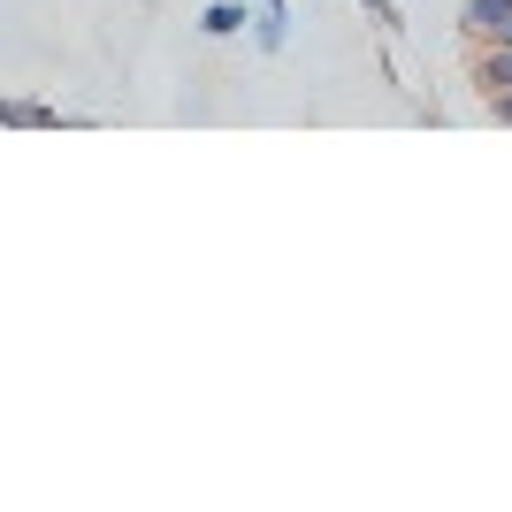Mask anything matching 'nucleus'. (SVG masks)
Returning <instances> with one entry per match:
<instances>
[{"mask_svg":"<svg viewBox=\"0 0 512 512\" xmlns=\"http://www.w3.org/2000/svg\"><path fill=\"white\" fill-rule=\"evenodd\" d=\"M459 31H467V46L512 39V0H459Z\"/></svg>","mask_w":512,"mask_h":512,"instance_id":"1","label":"nucleus"},{"mask_svg":"<svg viewBox=\"0 0 512 512\" xmlns=\"http://www.w3.org/2000/svg\"><path fill=\"white\" fill-rule=\"evenodd\" d=\"M474 92H482V100L512 92V39H497V46H474Z\"/></svg>","mask_w":512,"mask_h":512,"instance_id":"2","label":"nucleus"},{"mask_svg":"<svg viewBox=\"0 0 512 512\" xmlns=\"http://www.w3.org/2000/svg\"><path fill=\"white\" fill-rule=\"evenodd\" d=\"M62 123H77V115H62L46 100H0V130H62Z\"/></svg>","mask_w":512,"mask_h":512,"instance_id":"3","label":"nucleus"},{"mask_svg":"<svg viewBox=\"0 0 512 512\" xmlns=\"http://www.w3.org/2000/svg\"><path fill=\"white\" fill-rule=\"evenodd\" d=\"M283 39H291V0H260L253 46H260V54H283Z\"/></svg>","mask_w":512,"mask_h":512,"instance_id":"4","label":"nucleus"},{"mask_svg":"<svg viewBox=\"0 0 512 512\" xmlns=\"http://www.w3.org/2000/svg\"><path fill=\"white\" fill-rule=\"evenodd\" d=\"M245 23H253V16H245V0H214L207 16H199V31H207V39H237Z\"/></svg>","mask_w":512,"mask_h":512,"instance_id":"5","label":"nucleus"},{"mask_svg":"<svg viewBox=\"0 0 512 512\" xmlns=\"http://www.w3.org/2000/svg\"><path fill=\"white\" fill-rule=\"evenodd\" d=\"M367 8V23H375V31H398V0H360Z\"/></svg>","mask_w":512,"mask_h":512,"instance_id":"6","label":"nucleus"},{"mask_svg":"<svg viewBox=\"0 0 512 512\" xmlns=\"http://www.w3.org/2000/svg\"><path fill=\"white\" fill-rule=\"evenodd\" d=\"M482 107H490L497 123H505V130H512V92H497V100H482Z\"/></svg>","mask_w":512,"mask_h":512,"instance_id":"7","label":"nucleus"}]
</instances>
